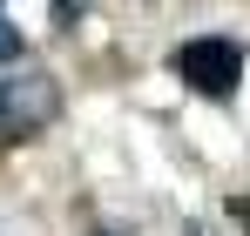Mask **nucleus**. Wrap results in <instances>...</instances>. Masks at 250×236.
<instances>
[{
    "instance_id": "4",
    "label": "nucleus",
    "mask_w": 250,
    "mask_h": 236,
    "mask_svg": "<svg viewBox=\"0 0 250 236\" xmlns=\"http://www.w3.org/2000/svg\"><path fill=\"white\" fill-rule=\"evenodd\" d=\"M102 236H108V230H102Z\"/></svg>"
},
{
    "instance_id": "1",
    "label": "nucleus",
    "mask_w": 250,
    "mask_h": 236,
    "mask_svg": "<svg viewBox=\"0 0 250 236\" xmlns=\"http://www.w3.org/2000/svg\"><path fill=\"white\" fill-rule=\"evenodd\" d=\"M176 81L196 95V101H230L244 88V47L230 34H196L176 47Z\"/></svg>"
},
{
    "instance_id": "2",
    "label": "nucleus",
    "mask_w": 250,
    "mask_h": 236,
    "mask_svg": "<svg viewBox=\"0 0 250 236\" xmlns=\"http://www.w3.org/2000/svg\"><path fill=\"white\" fill-rule=\"evenodd\" d=\"M54 115H61V88H54V75H0V149L34 142Z\"/></svg>"
},
{
    "instance_id": "3",
    "label": "nucleus",
    "mask_w": 250,
    "mask_h": 236,
    "mask_svg": "<svg viewBox=\"0 0 250 236\" xmlns=\"http://www.w3.org/2000/svg\"><path fill=\"white\" fill-rule=\"evenodd\" d=\"M21 54H27V34H21V27L0 14V68H7V61H21Z\"/></svg>"
}]
</instances>
